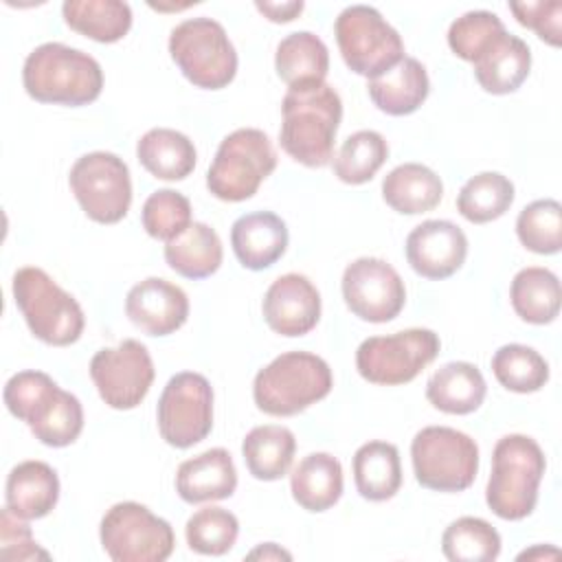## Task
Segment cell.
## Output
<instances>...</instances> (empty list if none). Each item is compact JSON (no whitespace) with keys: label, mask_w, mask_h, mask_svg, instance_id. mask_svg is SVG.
<instances>
[{"label":"cell","mask_w":562,"mask_h":562,"mask_svg":"<svg viewBox=\"0 0 562 562\" xmlns=\"http://www.w3.org/2000/svg\"><path fill=\"white\" fill-rule=\"evenodd\" d=\"M2 397L9 413L24 422L44 446H70L83 430L81 402L42 371L11 375Z\"/></svg>","instance_id":"6da1fadb"},{"label":"cell","mask_w":562,"mask_h":562,"mask_svg":"<svg viewBox=\"0 0 562 562\" xmlns=\"http://www.w3.org/2000/svg\"><path fill=\"white\" fill-rule=\"evenodd\" d=\"M22 83L40 103L79 108L99 99L103 70L92 55L61 42H46L24 59Z\"/></svg>","instance_id":"7a4b0ae2"},{"label":"cell","mask_w":562,"mask_h":562,"mask_svg":"<svg viewBox=\"0 0 562 562\" xmlns=\"http://www.w3.org/2000/svg\"><path fill=\"white\" fill-rule=\"evenodd\" d=\"M279 143L283 151L305 167H325L342 119L340 94L329 83L288 90L281 103Z\"/></svg>","instance_id":"3957f363"},{"label":"cell","mask_w":562,"mask_h":562,"mask_svg":"<svg viewBox=\"0 0 562 562\" xmlns=\"http://www.w3.org/2000/svg\"><path fill=\"white\" fill-rule=\"evenodd\" d=\"M547 461L536 439L505 435L492 452V472L485 487L487 507L503 520L527 518L538 503V487Z\"/></svg>","instance_id":"277c9868"},{"label":"cell","mask_w":562,"mask_h":562,"mask_svg":"<svg viewBox=\"0 0 562 562\" xmlns=\"http://www.w3.org/2000/svg\"><path fill=\"white\" fill-rule=\"evenodd\" d=\"M329 364L310 351H285L259 369L252 382L257 408L272 417H292L329 395Z\"/></svg>","instance_id":"5b68a950"},{"label":"cell","mask_w":562,"mask_h":562,"mask_svg":"<svg viewBox=\"0 0 562 562\" xmlns=\"http://www.w3.org/2000/svg\"><path fill=\"white\" fill-rule=\"evenodd\" d=\"M11 288L15 305L35 338L53 347H68L81 338L86 327L81 305L42 268H20Z\"/></svg>","instance_id":"8992f818"},{"label":"cell","mask_w":562,"mask_h":562,"mask_svg":"<svg viewBox=\"0 0 562 562\" xmlns=\"http://www.w3.org/2000/svg\"><path fill=\"white\" fill-rule=\"evenodd\" d=\"M277 151L266 132L239 127L222 138L206 171V189L224 202L252 198L259 184L274 171Z\"/></svg>","instance_id":"52a82bcc"},{"label":"cell","mask_w":562,"mask_h":562,"mask_svg":"<svg viewBox=\"0 0 562 562\" xmlns=\"http://www.w3.org/2000/svg\"><path fill=\"white\" fill-rule=\"evenodd\" d=\"M169 55L198 88H226L237 75V53L224 26L213 18H189L173 26Z\"/></svg>","instance_id":"ba28073f"},{"label":"cell","mask_w":562,"mask_h":562,"mask_svg":"<svg viewBox=\"0 0 562 562\" xmlns=\"http://www.w3.org/2000/svg\"><path fill=\"white\" fill-rule=\"evenodd\" d=\"M411 461L422 487L463 492L479 472L476 441L450 426H426L411 441Z\"/></svg>","instance_id":"9c48e42d"},{"label":"cell","mask_w":562,"mask_h":562,"mask_svg":"<svg viewBox=\"0 0 562 562\" xmlns=\"http://www.w3.org/2000/svg\"><path fill=\"white\" fill-rule=\"evenodd\" d=\"M334 35L347 68L367 79L380 77L404 57L400 33L369 4L345 7L334 22Z\"/></svg>","instance_id":"30bf717a"},{"label":"cell","mask_w":562,"mask_h":562,"mask_svg":"<svg viewBox=\"0 0 562 562\" xmlns=\"http://www.w3.org/2000/svg\"><path fill=\"white\" fill-rule=\"evenodd\" d=\"M439 349V336L424 327L371 336L356 349V369L371 384L397 386L415 380L437 358Z\"/></svg>","instance_id":"8fae6325"},{"label":"cell","mask_w":562,"mask_h":562,"mask_svg":"<svg viewBox=\"0 0 562 562\" xmlns=\"http://www.w3.org/2000/svg\"><path fill=\"white\" fill-rule=\"evenodd\" d=\"M99 538L114 562H162L176 547L171 525L134 501L116 503L105 512Z\"/></svg>","instance_id":"7c38bea8"},{"label":"cell","mask_w":562,"mask_h":562,"mask_svg":"<svg viewBox=\"0 0 562 562\" xmlns=\"http://www.w3.org/2000/svg\"><path fill=\"white\" fill-rule=\"evenodd\" d=\"M81 211L99 224L121 222L132 204L130 169L112 151H90L77 158L68 176Z\"/></svg>","instance_id":"4fadbf2b"},{"label":"cell","mask_w":562,"mask_h":562,"mask_svg":"<svg viewBox=\"0 0 562 562\" xmlns=\"http://www.w3.org/2000/svg\"><path fill=\"white\" fill-rule=\"evenodd\" d=\"M158 432L173 448H191L213 428V389L195 371H180L165 384L158 408Z\"/></svg>","instance_id":"5bb4252c"},{"label":"cell","mask_w":562,"mask_h":562,"mask_svg":"<svg viewBox=\"0 0 562 562\" xmlns=\"http://www.w3.org/2000/svg\"><path fill=\"white\" fill-rule=\"evenodd\" d=\"M154 375V360L147 347L134 338L99 349L90 360V378L99 397L116 411L136 408L149 393Z\"/></svg>","instance_id":"9a60e30c"},{"label":"cell","mask_w":562,"mask_h":562,"mask_svg":"<svg viewBox=\"0 0 562 562\" xmlns=\"http://www.w3.org/2000/svg\"><path fill=\"white\" fill-rule=\"evenodd\" d=\"M340 290L351 314L367 323H389L406 303V288L400 272L378 257L351 261L342 272Z\"/></svg>","instance_id":"2e32d148"},{"label":"cell","mask_w":562,"mask_h":562,"mask_svg":"<svg viewBox=\"0 0 562 562\" xmlns=\"http://www.w3.org/2000/svg\"><path fill=\"white\" fill-rule=\"evenodd\" d=\"M404 252L419 277L441 281L463 266L468 257V237L454 222L426 220L408 233Z\"/></svg>","instance_id":"e0dca14e"},{"label":"cell","mask_w":562,"mask_h":562,"mask_svg":"<svg viewBox=\"0 0 562 562\" xmlns=\"http://www.w3.org/2000/svg\"><path fill=\"white\" fill-rule=\"evenodd\" d=\"M261 312L272 331L288 338L305 336L321 318V294L305 274L288 272L270 283Z\"/></svg>","instance_id":"ac0fdd59"},{"label":"cell","mask_w":562,"mask_h":562,"mask_svg":"<svg viewBox=\"0 0 562 562\" xmlns=\"http://www.w3.org/2000/svg\"><path fill=\"white\" fill-rule=\"evenodd\" d=\"M125 314L147 336H169L187 323L189 299L180 285L147 277L127 292Z\"/></svg>","instance_id":"d6986e66"},{"label":"cell","mask_w":562,"mask_h":562,"mask_svg":"<svg viewBox=\"0 0 562 562\" xmlns=\"http://www.w3.org/2000/svg\"><path fill=\"white\" fill-rule=\"evenodd\" d=\"M288 226L272 211H255L235 220L231 246L237 261L248 270L274 266L288 250Z\"/></svg>","instance_id":"ffe728a7"},{"label":"cell","mask_w":562,"mask_h":562,"mask_svg":"<svg viewBox=\"0 0 562 562\" xmlns=\"http://www.w3.org/2000/svg\"><path fill=\"white\" fill-rule=\"evenodd\" d=\"M237 487V470L233 457L224 448H211L178 465L176 492L189 503H209L233 496Z\"/></svg>","instance_id":"44dd1931"},{"label":"cell","mask_w":562,"mask_h":562,"mask_svg":"<svg viewBox=\"0 0 562 562\" xmlns=\"http://www.w3.org/2000/svg\"><path fill=\"white\" fill-rule=\"evenodd\" d=\"M474 77L490 94L516 92L531 70V50L525 40L501 33L474 61Z\"/></svg>","instance_id":"7402d4cb"},{"label":"cell","mask_w":562,"mask_h":562,"mask_svg":"<svg viewBox=\"0 0 562 562\" xmlns=\"http://www.w3.org/2000/svg\"><path fill=\"white\" fill-rule=\"evenodd\" d=\"M367 92L373 105L384 114H413L430 92L426 66L419 59L404 55L393 68L375 79H369Z\"/></svg>","instance_id":"603a6c76"},{"label":"cell","mask_w":562,"mask_h":562,"mask_svg":"<svg viewBox=\"0 0 562 562\" xmlns=\"http://www.w3.org/2000/svg\"><path fill=\"white\" fill-rule=\"evenodd\" d=\"M4 498L7 507L20 518H44L59 501L57 472L44 461H22L7 476Z\"/></svg>","instance_id":"cb8c5ba5"},{"label":"cell","mask_w":562,"mask_h":562,"mask_svg":"<svg viewBox=\"0 0 562 562\" xmlns=\"http://www.w3.org/2000/svg\"><path fill=\"white\" fill-rule=\"evenodd\" d=\"M485 393L487 384L481 369L465 360L439 367L426 384V400L448 415L474 413L483 404Z\"/></svg>","instance_id":"d4e9b609"},{"label":"cell","mask_w":562,"mask_h":562,"mask_svg":"<svg viewBox=\"0 0 562 562\" xmlns=\"http://www.w3.org/2000/svg\"><path fill=\"white\" fill-rule=\"evenodd\" d=\"M274 68L281 81L288 83V90L312 88L325 83L329 70V50L312 31H296L279 42Z\"/></svg>","instance_id":"484cf974"},{"label":"cell","mask_w":562,"mask_h":562,"mask_svg":"<svg viewBox=\"0 0 562 562\" xmlns=\"http://www.w3.org/2000/svg\"><path fill=\"white\" fill-rule=\"evenodd\" d=\"M292 498L307 512H327L342 496V465L329 452H312L290 474Z\"/></svg>","instance_id":"4316f807"},{"label":"cell","mask_w":562,"mask_h":562,"mask_svg":"<svg viewBox=\"0 0 562 562\" xmlns=\"http://www.w3.org/2000/svg\"><path fill=\"white\" fill-rule=\"evenodd\" d=\"M382 198L402 215L428 213L441 202L443 182L430 167L422 162H404L384 176Z\"/></svg>","instance_id":"83f0119b"},{"label":"cell","mask_w":562,"mask_h":562,"mask_svg":"<svg viewBox=\"0 0 562 562\" xmlns=\"http://www.w3.org/2000/svg\"><path fill=\"white\" fill-rule=\"evenodd\" d=\"M138 162L158 180H184L195 169L193 140L171 127H154L136 143Z\"/></svg>","instance_id":"f1b7e54d"},{"label":"cell","mask_w":562,"mask_h":562,"mask_svg":"<svg viewBox=\"0 0 562 562\" xmlns=\"http://www.w3.org/2000/svg\"><path fill=\"white\" fill-rule=\"evenodd\" d=\"M222 241L220 235L204 222H191L178 237L167 241L165 261L167 266L187 279H206L222 266Z\"/></svg>","instance_id":"f546056e"},{"label":"cell","mask_w":562,"mask_h":562,"mask_svg":"<svg viewBox=\"0 0 562 562\" xmlns=\"http://www.w3.org/2000/svg\"><path fill=\"white\" fill-rule=\"evenodd\" d=\"M353 481L362 498L380 503L402 487L400 450L389 441H367L353 454Z\"/></svg>","instance_id":"4dcf8cb0"},{"label":"cell","mask_w":562,"mask_h":562,"mask_svg":"<svg viewBox=\"0 0 562 562\" xmlns=\"http://www.w3.org/2000/svg\"><path fill=\"white\" fill-rule=\"evenodd\" d=\"M296 452L294 432L279 424L255 426L241 441L248 472L259 481H277L288 474Z\"/></svg>","instance_id":"1f68e13d"},{"label":"cell","mask_w":562,"mask_h":562,"mask_svg":"<svg viewBox=\"0 0 562 562\" xmlns=\"http://www.w3.org/2000/svg\"><path fill=\"white\" fill-rule=\"evenodd\" d=\"M61 13L72 31L99 44L119 42L132 29V9L121 0H66Z\"/></svg>","instance_id":"d6a6232c"},{"label":"cell","mask_w":562,"mask_h":562,"mask_svg":"<svg viewBox=\"0 0 562 562\" xmlns=\"http://www.w3.org/2000/svg\"><path fill=\"white\" fill-rule=\"evenodd\" d=\"M509 301L514 312L531 323V325H547L553 323L560 314V281L549 268L529 266L516 272L509 288Z\"/></svg>","instance_id":"836d02e7"},{"label":"cell","mask_w":562,"mask_h":562,"mask_svg":"<svg viewBox=\"0 0 562 562\" xmlns=\"http://www.w3.org/2000/svg\"><path fill=\"white\" fill-rule=\"evenodd\" d=\"M514 184L498 171L472 176L457 195V211L472 224H487L505 215L514 202Z\"/></svg>","instance_id":"e575fe53"},{"label":"cell","mask_w":562,"mask_h":562,"mask_svg":"<svg viewBox=\"0 0 562 562\" xmlns=\"http://www.w3.org/2000/svg\"><path fill=\"white\" fill-rule=\"evenodd\" d=\"M389 158V143L375 130H360L345 138L334 156V173L345 184H364Z\"/></svg>","instance_id":"d590c367"},{"label":"cell","mask_w":562,"mask_h":562,"mask_svg":"<svg viewBox=\"0 0 562 562\" xmlns=\"http://www.w3.org/2000/svg\"><path fill=\"white\" fill-rule=\"evenodd\" d=\"M492 373L501 386L514 393H536L549 382L547 360L527 345L509 342L494 351Z\"/></svg>","instance_id":"8d00e7d4"},{"label":"cell","mask_w":562,"mask_h":562,"mask_svg":"<svg viewBox=\"0 0 562 562\" xmlns=\"http://www.w3.org/2000/svg\"><path fill=\"white\" fill-rule=\"evenodd\" d=\"M441 551L452 562H492L501 553V536L487 520L461 516L446 527Z\"/></svg>","instance_id":"74e56055"},{"label":"cell","mask_w":562,"mask_h":562,"mask_svg":"<svg viewBox=\"0 0 562 562\" xmlns=\"http://www.w3.org/2000/svg\"><path fill=\"white\" fill-rule=\"evenodd\" d=\"M520 244L536 255H555L562 248V206L544 198L527 204L516 220Z\"/></svg>","instance_id":"f35d334b"},{"label":"cell","mask_w":562,"mask_h":562,"mask_svg":"<svg viewBox=\"0 0 562 562\" xmlns=\"http://www.w3.org/2000/svg\"><path fill=\"white\" fill-rule=\"evenodd\" d=\"M239 533V520L224 507H202L184 525V538L191 551L200 555H224L233 549Z\"/></svg>","instance_id":"ab89813d"},{"label":"cell","mask_w":562,"mask_h":562,"mask_svg":"<svg viewBox=\"0 0 562 562\" xmlns=\"http://www.w3.org/2000/svg\"><path fill=\"white\" fill-rule=\"evenodd\" d=\"M140 222L149 237L171 241L191 224V202L176 189H158L145 200Z\"/></svg>","instance_id":"60d3db41"},{"label":"cell","mask_w":562,"mask_h":562,"mask_svg":"<svg viewBox=\"0 0 562 562\" xmlns=\"http://www.w3.org/2000/svg\"><path fill=\"white\" fill-rule=\"evenodd\" d=\"M505 24L492 11H468L448 29V46L463 61H474L501 33Z\"/></svg>","instance_id":"b9f144b4"},{"label":"cell","mask_w":562,"mask_h":562,"mask_svg":"<svg viewBox=\"0 0 562 562\" xmlns=\"http://www.w3.org/2000/svg\"><path fill=\"white\" fill-rule=\"evenodd\" d=\"M0 558L7 562H29V560L50 558L44 549H40L24 518L13 514L9 507L0 512Z\"/></svg>","instance_id":"7bdbcfd3"},{"label":"cell","mask_w":562,"mask_h":562,"mask_svg":"<svg viewBox=\"0 0 562 562\" xmlns=\"http://www.w3.org/2000/svg\"><path fill=\"white\" fill-rule=\"evenodd\" d=\"M509 11L518 24L531 29L542 42L551 46L562 44V4L558 0L509 2Z\"/></svg>","instance_id":"ee69618b"},{"label":"cell","mask_w":562,"mask_h":562,"mask_svg":"<svg viewBox=\"0 0 562 562\" xmlns=\"http://www.w3.org/2000/svg\"><path fill=\"white\" fill-rule=\"evenodd\" d=\"M255 7H257V11L263 13L270 22L283 24V22H292L294 18H299L305 4H303L301 0H290V2H266V0L261 2V0H257Z\"/></svg>","instance_id":"f6af8a7d"},{"label":"cell","mask_w":562,"mask_h":562,"mask_svg":"<svg viewBox=\"0 0 562 562\" xmlns=\"http://www.w3.org/2000/svg\"><path fill=\"white\" fill-rule=\"evenodd\" d=\"M246 558L248 560H292V553L283 551L274 542H266V544H259L257 549H252Z\"/></svg>","instance_id":"bcb514c9"},{"label":"cell","mask_w":562,"mask_h":562,"mask_svg":"<svg viewBox=\"0 0 562 562\" xmlns=\"http://www.w3.org/2000/svg\"><path fill=\"white\" fill-rule=\"evenodd\" d=\"M558 549L555 547H533V549H527L522 553H518V560H547V558H558Z\"/></svg>","instance_id":"7dc6e473"}]
</instances>
